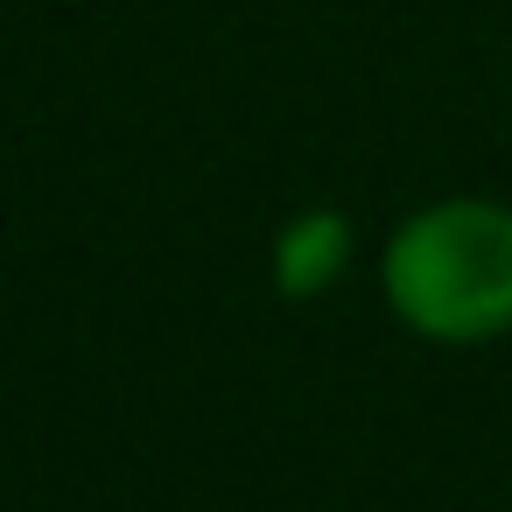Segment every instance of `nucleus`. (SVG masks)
<instances>
[{"instance_id":"1","label":"nucleus","mask_w":512,"mask_h":512,"mask_svg":"<svg viewBox=\"0 0 512 512\" xmlns=\"http://www.w3.org/2000/svg\"><path fill=\"white\" fill-rule=\"evenodd\" d=\"M379 295L400 330L442 351L512 330V211L498 197H435L386 232Z\"/></svg>"},{"instance_id":"2","label":"nucleus","mask_w":512,"mask_h":512,"mask_svg":"<svg viewBox=\"0 0 512 512\" xmlns=\"http://www.w3.org/2000/svg\"><path fill=\"white\" fill-rule=\"evenodd\" d=\"M351 253H358L351 218L330 211V204H316V211H295V218L274 232V260H267V267H274V288H281L288 302H309V295H323V288L344 281Z\"/></svg>"}]
</instances>
